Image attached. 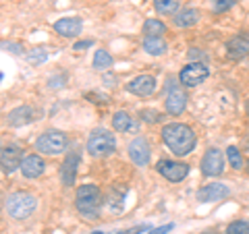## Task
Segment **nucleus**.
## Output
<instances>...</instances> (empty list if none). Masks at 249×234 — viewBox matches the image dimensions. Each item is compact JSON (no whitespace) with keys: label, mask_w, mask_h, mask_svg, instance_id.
<instances>
[{"label":"nucleus","mask_w":249,"mask_h":234,"mask_svg":"<svg viewBox=\"0 0 249 234\" xmlns=\"http://www.w3.org/2000/svg\"><path fill=\"white\" fill-rule=\"evenodd\" d=\"M162 139L170 151H175L177 155H187L193 151V147L197 143V137L196 133L191 131V127L187 124H181V122H170V124H164L162 129Z\"/></svg>","instance_id":"nucleus-1"},{"label":"nucleus","mask_w":249,"mask_h":234,"mask_svg":"<svg viewBox=\"0 0 249 234\" xmlns=\"http://www.w3.org/2000/svg\"><path fill=\"white\" fill-rule=\"evenodd\" d=\"M77 212H79L85 220H98L100 205H102V193L96 184H81L77 189Z\"/></svg>","instance_id":"nucleus-2"},{"label":"nucleus","mask_w":249,"mask_h":234,"mask_svg":"<svg viewBox=\"0 0 249 234\" xmlns=\"http://www.w3.org/2000/svg\"><path fill=\"white\" fill-rule=\"evenodd\" d=\"M4 207H6V212H9V216L13 217V220H25V217H29L36 212L37 199L31 193L17 191V193H13V195L6 197Z\"/></svg>","instance_id":"nucleus-3"},{"label":"nucleus","mask_w":249,"mask_h":234,"mask_svg":"<svg viewBox=\"0 0 249 234\" xmlns=\"http://www.w3.org/2000/svg\"><path fill=\"white\" fill-rule=\"evenodd\" d=\"M114 147H116L114 135L104 131V129L93 131L88 139V151H89V155H93V158H102V155L112 153Z\"/></svg>","instance_id":"nucleus-4"},{"label":"nucleus","mask_w":249,"mask_h":234,"mask_svg":"<svg viewBox=\"0 0 249 234\" xmlns=\"http://www.w3.org/2000/svg\"><path fill=\"white\" fill-rule=\"evenodd\" d=\"M67 135L60 131H46L44 135L37 137L36 141V150L42 151V153H48V155H56L60 151L67 150Z\"/></svg>","instance_id":"nucleus-5"},{"label":"nucleus","mask_w":249,"mask_h":234,"mask_svg":"<svg viewBox=\"0 0 249 234\" xmlns=\"http://www.w3.org/2000/svg\"><path fill=\"white\" fill-rule=\"evenodd\" d=\"M208 75H210V68L204 65V62H191V65L181 68L178 81H181L185 87H197V85H201L208 79Z\"/></svg>","instance_id":"nucleus-6"},{"label":"nucleus","mask_w":249,"mask_h":234,"mask_svg":"<svg viewBox=\"0 0 249 234\" xmlns=\"http://www.w3.org/2000/svg\"><path fill=\"white\" fill-rule=\"evenodd\" d=\"M158 172L170 183H181L183 178L189 174V166L183 162H173V160H160L158 162Z\"/></svg>","instance_id":"nucleus-7"},{"label":"nucleus","mask_w":249,"mask_h":234,"mask_svg":"<svg viewBox=\"0 0 249 234\" xmlns=\"http://www.w3.org/2000/svg\"><path fill=\"white\" fill-rule=\"evenodd\" d=\"M224 170V155L220 150H208L201 158V172L206 176H218Z\"/></svg>","instance_id":"nucleus-8"},{"label":"nucleus","mask_w":249,"mask_h":234,"mask_svg":"<svg viewBox=\"0 0 249 234\" xmlns=\"http://www.w3.org/2000/svg\"><path fill=\"white\" fill-rule=\"evenodd\" d=\"M231 195V189L224 183H210L206 186H201L197 191V201L199 203H214Z\"/></svg>","instance_id":"nucleus-9"},{"label":"nucleus","mask_w":249,"mask_h":234,"mask_svg":"<svg viewBox=\"0 0 249 234\" xmlns=\"http://www.w3.org/2000/svg\"><path fill=\"white\" fill-rule=\"evenodd\" d=\"M164 106H166V112L173 114V116H178L185 112L187 108V96L181 87H170L168 93H166V100H164Z\"/></svg>","instance_id":"nucleus-10"},{"label":"nucleus","mask_w":249,"mask_h":234,"mask_svg":"<svg viewBox=\"0 0 249 234\" xmlns=\"http://www.w3.org/2000/svg\"><path fill=\"white\" fill-rule=\"evenodd\" d=\"M129 158L133 160V164L137 166H147L150 164V145L143 137H135L133 141L129 143Z\"/></svg>","instance_id":"nucleus-11"},{"label":"nucleus","mask_w":249,"mask_h":234,"mask_svg":"<svg viewBox=\"0 0 249 234\" xmlns=\"http://www.w3.org/2000/svg\"><path fill=\"white\" fill-rule=\"evenodd\" d=\"M21 164H23V158H21L19 147H15V145L4 147L2 153H0V168H2L6 174H11L17 168H21Z\"/></svg>","instance_id":"nucleus-12"},{"label":"nucleus","mask_w":249,"mask_h":234,"mask_svg":"<svg viewBox=\"0 0 249 234\" xmlns=\"http://www.w3.org/2000/svg\"><path fill=\"white\" fill-rule=\"evenodd\" d=\"M127 89L133 93V96L145 98V96H150V93H154V89H156V79H154L152 75H139V77H135L133 81L127 83Z\"/></svg>","instance_id":"nucleus-13"},{"label":"nucleus","mask_w":249,"mask_h":234,"mask_svg":"<svg viewBox=\"0 0 249 234\" xmlns=\"http://www.w3.org/2000/svg\"><path fill=\"white\" fill-rule=\"evenodd\" d=\"M227 54L231 60H243L249 54V37L245 33L231 37L227 42Z\"/></svg>","instance_id":"nucleus-14"},{"label":"nucleus","mask_w":249,"mask_h":234,"mask_svg":"<svg viewBox=\"0 0 249 234\" xmlns=\"http://www.w3.org/2000/svg\"><path fill=\"white\" fill-rule=\"evenodd\" d=\"M81 29H83V23L79 17H65L54 23V31L62 37H75L81 33Z\"/></svg>","instance_id":"nucleus-15"},{"label":"nucleus","mask_w":249,"mask_h":234,"mask_svg":"<svg viewBox=\"0 0 249 234\" xmlns=\"http://www.w3.org/2000/svg\"><path fill=\"white\" fill-rule=\"evenodd\" d=\"M77 164H79V153H69L60 168V181L65 186H73L75 184V176H77Z\"/></svg>","instance_id":"nucleus-16"},{"label":"nucleus","mask_w":249,"mask_h":234,"mask_svg":"<svg viewBox=\"0 0 249 234\" xmlns=\"http://www.w3.org/2000/svg\"><path fill=\"white\" fill-rule=\"evenodd\" d=\"M44 168H46V164H44V160L40 158V155H27V158L23 160V164H21V172H23V176H25V178L42 176Z\"/></svg>","instance_id":"nucleus-17"},{"label":"nucleus","mask_w":249,"mask_h":234,"mask_svg":"<svg viewBox=\"0 0 249 234\" xmlns=\"http://www.w3.org/2000/svg\"><path fill=\"white\" fill-rule=\"evenodd\" d=\"M124 197H127V186H112L110 191L106 195V203H108V209L114 214H119L124 209Z\"/></svg>","instance_id":"nucleus-18"},{"label":"nucleus","mask_w":249,"mask_h":234,"mask_svg":"<svg viewBox=\"0 0 249 234\" xmlns=\"http://www.w3.org/2000/svg\"><path fill=\"white\" fill-rule=\"evenodd\" d=\"M9 124L11 127H23V124H27L34 120V108H29V106H19V108H15V110L9 112Z\"/></svg>","instance_id":"nucleus-19"},{"label":"nucleus","mask_w":249,"mask_h":234,"mask_svg":"<svg viewBox=\"0 0 249 234\" xmlns=\"http://www.w3.org/2000/svg\"><path fill=\"white\" fill-rule=\"evenodd\" d=\"M112 127L119 131V133H137V122L131 118V116L124 112V110H119L114 116H112Z\"/></svg>","instance_id":"nucleus-20"},{"label":"nucleus","mask_w":249,"mask_h":234,"mask_svg":"<svg viewBox=\"0 0 249 234\" xmlns=\"http://www.w3.org/2000/svg\"><path fill=\"white\" fill-rule=\"evenodd\" d=\"M143 50L147 54H152V56H162L168 50V46L160 35H147L143 37Z\"/></svg>","instance_id":"nucleus-21"},{"label":"nucleus","mask_w":249,"mask_h":234,"mask_svg":"<svg viewBox=\"0 0 249 234\" xmlns=\"http://www.w3.org/2000/svg\"><path fill=\"white\" fill-rule=\"evenodd\" d=\"M199 21V13L196 9H185L175 15V25L177 27H191Z\"/></svg>","instance_id":"nucleus-22"},{"label":"nucleus","mask_w":249,"mask_h":234,"mask_svg":"<svg viewBox=\"0 0 249 234\" xmlns=\"http://www.w3.org/2000/svg\"><path fill=\"white\" fill-rule=\"evenodd\" d=\"M154 6L160 15H177L181 0H154Z\"/></svg>","instance_id":"nucleus-23"},{"label":"nucleus","mask_w":249,"mask_h":234,"mask_svg":"<svg viewBox=\"0 0 249 234\" xmlns=\"http://www.w3.org/2000/svg\"><path fill=\"white\" fill-rule=\"evenodd\" d=\"M166 31V25L162 21H158V19H147L145 23H143V35L147 37V35H160L162 37V33Z\"/></svg>","instance_id":"nucleus-24"},{"label":"nucleus","mask_w":249,"mask_h":234,"mask_svg":"<svg viewBox=\"0 0 249 234\" xmlns=\"http://www.w3.org/2000/svg\"><path fill=\"white\" fill-rule=\"evenodd\" d=\"M110 65H112V56L106 50H98L93 54V68L96 71H106V68H110Z\"/></svg>","instance_id":"nucleus-25"},{"label":"nucleus","mask_w":249,"mask_h":234,"mask_svg":"<svg viewBox=\"0 0 249 234\" xmlns=\"http://www.w3.org/2000/svg\"><path fill=\"white\" fill-rule=\"evenodd\" d=\"M227 158H229V164H231V166L235 168V170L243 168V164H245V162H243V155H241V151L237 150L235 145H231L229 150H227Z\"/></svg>","instance_id":"nucleus-26"},{"label":"nucleus","mask_w":249,"mask_h":234,"mask_svg":"<svg viewBox=\"0 0 249 234\" xmlns=\"http://www.w3.org/2000/svg\"><path fill=\"white\" fill-rule=\"evenodd\" d=\"M227 234H249V222L247 220H237L227 226Z\"/></svg>","instance_id":"nucleus-27"},{"label":"nucleus","mask_w":249,"mask_h":234,"mask_svg":"<svg viewBox=\"0 0 249 234\" xmlns=\"http://www.w3.org/2000/svg\"><path fill=\"white\" fill-rule=\"evenodd\" d=\"M27 62L29 65H34V67H37V65H42V62L48 58V54H46V50H42V48H36V50H31V52H27Z\"/></svg>","instance_id":"nucleus-28"},{"label":"nucleus","mask_w":249,"mask_h":234,"mask_svg":"<svg viewBox=\"0 0 249 234\" xmlns=\"http://www.w3.org/2000/svg\"><path fill=\"white\" fill-rule=\"evenodd\" d=\"M237 0H212V11L214 13H224L235 6Z\"/></svg>","instance_id":"nucleus-29"},{"label":"nucleus","mask_w":249,"mask_h":234,"mask_svg":"<svg viewBox=\"0 0 249 234\" xmlns=\"http://www.w3.org/2000/svg\"><path fill=\"white\" fill-rule=\"evenodd\" d=\"M0 48L2 50H11L13 54H23V46L17 42H0Z\"/></svg>","instance_id":"nucleus-30"},{"label":"nucleus","mask_w":249,"mask_h":234,"mask_svg":"<svg viewBox=\"0 0 249 234\" xmlns=\"http://www.w3.org/2000/svg\"><path fill=\"white\" fill-rule=\"evenodd\" d=\"M187 56H189L191 62H204L206 60V54L201 52L199 48H191L189 52H187Z\"/></svg>","instance_id":"nucleus-31"},{"label":"nucleus","mask_w":249,"mask_h":234,"mask_svg":"<svg viewBox=\"0 0 249 234\" xmlns=\"http://www.w3.org/2000/svg\"><path fill=\"white\" fill-rule=\"evenodd\" d=\"M142 118H145L147 122H158L162 120V114L156 110H142Z\"/></svg>","instance_id":"nucleus-32"},{"label":"nucleus","mask_w":249,"mask_h":234,"mask_svg":"<svg viewBox=\"0 0 249 234\" xmlns=\"http://www.w3.org/2000/svg\"><path fill=\"white\" fill-rule=\"evenodd\" d=\"M175 226L173 224H164V226H160V228H154V230H150V234H166V232H170Z\"/></svg>","instance_id":"nucleus-33"},{"label":"nucleus","mask_w":249,"mask_h":234,"mask_svg":"<svg viewBox=\"0 0 249 234\" xmlns=\"http://www.w3.org/2000/svg\"><path fill=\"white\" fill-rule=\"evenodd\" d=\"M91 40H85V42H77L75 46H73V50L75 52H81V50H85V48H91Z\"/></svg>","instance_id":"nucleus-34"},{"label":"nucleus","mask_w":249,"mask_h":234,"mask_svg":"<svg viewBox=\"0 0 249 234\" xmlns=\"http://www.w3.org/2000/svg\"><path fill=\"white\" fill-rule=\"evenodd\" d=\"M143 230H147V226L145 224H142V226H135V228H131V230H127L124 234H137V232H143Z\"/></svg>","instance_id":"nucleus-35"},{"label":"nucleus","mask_w":249,"mask_h":234,"mask_svg":"<svg viewBox=\"0 0 249 234\" xmlns=\"http://www.w3.org/2000/svg\"><path fill=\"white\" fill-rule=\"evenodd\" d=\"M243 147H245V150L249 151V133H247V135H245V139H243Z\"/></svg>","instance_id":"nucleus-36"},{"label":"nucleus","mask_w":249,"mask_h":234,"mask_svg":"<svg viewBox=\"0 0 249 234\" xmlns=\"http://www.w3.org/2000/svg\"><path fill=\"white\" fill-rule=\"evenodd\" d=\"M245 108H247V116H249V100H247V106Z\"/></svg>","instance_id":"nucleus-37"},{"label":"nucleus","mask_w":249,"mask_h":234,"mask_svg":"<svg viewBox=\"0 0 249 234\" xmlns=\"http://www.w3.org/2000/svg\"><path fill=\"white\" fill-rule=\"evenodd\" d=\"M245 166H247V172H249V160H247V162H245Z\"/></svg>","instance_id":"nucleus-38"},{"label":"nucleus","mask_w":249,"mask_h":234,"mask_svg":"<svg viewBox=\"0 0 249 234\" xmlns=\"http://www.w3.org/2000/svg\"><path fill=\"white\" fill-rule=\"evenodd\" d=\"M91 234H104V232H100V230H96V232H91Z\"/></svg>","instance_id":"nucleus-39"},{"label":"nucleus","mask_w":249,"mask_h":234,"mask_svg":"<svg viewBox=\"0 0 249 234\" xmlns=\"http://www.w3.org/2000/svg\"><path fill=\"white\" fill-rule=\"evenodd\" d=\"M204 234H216V232H204Z\"/></svg>","instance_id":"nucleus-40"},{"label":"nucleus","mask_w":249,"mask_h":234,"mask_svg":"<svg viewBox=\"0 0 249 234\" xmlns=\"http://www.w3.org/2000/svg\"><path fill=\"white\" fill-rule=\"evenodd\" d=\"M116 234H124V232H116Z\"/></svg>","instance_id":"nucleus-41"}]
</instances>
